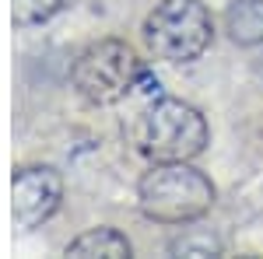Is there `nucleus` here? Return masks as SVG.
Listing matches in <instances>:
<instances>
[{
	"instance_id": "f257e3e1",
	"label": "nucleus",
	"mask_w": 263,
	"mask_h": 259,
	"mask_svg": "<svg viewBox=\"0 0 263 259\" xmlns=\"http://www.w3.org/2000/svg\"><path fill=\"white\" fill-rule=\"evenodd\" d=\"M137 200L147 221L190 224L214 207V186L186 161H158L151 172H144Z\"/></svg>"
},
{
	"instance_id": "6e6552de",
	"label": "nucleus",
	"mask_w": 263,
	"mask_h": 259,
	"mask_svg": "<svg viewBox=\"0 0 263 259\" xmlns=\"http://www.w3.org/2000/svg\"><path fill=\"white\" fill-rule=\"evenodd\" d=\"M63 0H11L14 25H42L60 11Z\"/></svg>"
},
{
	"instance_id": "423d86ee",
	"label": "nucleus",
	"mask_w": 263,
	"mask_h": 259,
	"mask_svg": "<svg viewBox=\"0 0 263 259\" xmlns=\"http://www.w3.org/2000/svg\"><path fill=\"white\" fill-rule=\"evenodd\" d=\"M134 252L130 238L120 235L116 228H91L67 245V256L74 259H91V256H105V259H126Z\"/></svg>"
},
{
	"instance_id": "39448f33",
	"label": "nucleus",
	"mask_w": 263,
	"mask_h": 259,
	"mask_svg": "<svg viewBox=\"0 0 263 259\" xmlns=\"http://www.w3.org/2000/svg\"><path fill=\"white\" fill-rule=\"evenodd\" d=\"M63 200V179L49 165H28L14 172L11 182V214L18 228H39L57 214Z\"/></svg>"
},
{
	"instance_id": "20e7f679",
	"label": "nucleus",
	"mask_w": 263,
	"mask_h": 259,
	"mask_svg": "<svg viewBox=\"0 0 263 259\" xmlns=\"http://www.w3.org/2000/svg\"><path fill=\"white\" fill-rule=\"evenodd\" d=\"M74 88L91 105H116L130 95V88L141 77L137 53L120 39H102L88 46L74 63Z\"/></svg>"
},
{
	"instance_id": "7ed1b4c3",
	"label": "nucleus",
	"mask_w": 263,
	"mask_h": 259,
	"mask_svg": "<svg viewBox=\"0 0 263 259\" xmlns=\"http://www.w3.org/2000/svg\"><path fill=\"white\" fill-rule=\"evenodd\" d=\"M211 11L200 0H162L144 21L147 49L168 63L197 60L211 46Z\"/></svg>"
},
{
	"instance_id": "f03ea898",
	"label": "nucleus",
	"mask_w": 263,
	"mask_h": 259,
	"mask_svg": "<svg viewBox=\"0 0 263 259\" xmlns=\"http://www.w3.org/2000/svg\"><path fill=\"white\" fill-rule=\"evenodd\" d=\"M207 119L182 98H158L141 116L137 144L155 161H190L207 147Z\"/></svg>"
},
{
	"instance_id": "1a4fd4ad",
	"label": "nucleus",
	"mask_w": 263,
	"mask_h": 259,
	"mask_svg": "<svg viewBox=\"0 0 263 259\" xmlns=\"http://www.w3.org/2000/svg\"><path fill=\"white\" fill-rule=\"evenodd\" d=\"M168 252H176V256H218L221 252V242L211 238V235H186V238L172 242V249Z\"/></svg>"
},
{
	"instance_id": "0eeeda50",
	"label": "nucleus",
	"mask_w": 263,
	"mask_h": 259,
	"mask_svg": "<svg viewBox=\"0 0 263 259\" xmlns=\"http://www.w3.org/2000/svg\"><path fill=\"white\" fill-rule=\"evenodd\" d=\"M224 28L239 46L263 42V0H232L224 11Z\"/></svg>"
}]
</instances>
